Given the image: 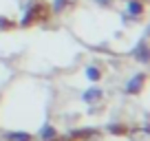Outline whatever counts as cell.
Segmentation results:
<instances>
[{"label":"cell","mask_w":150,"mask_h":141,"mask_svg":"<svg viewBox=\"0 0 150 141\" xmlns=\"http://www.w3.org/2000/svg\"><path fill=\"white\" fill-rule=\"evenodd\" d=\"M146 11V2L144 0H126L124 7V20H139Z\"/></svg>","instance_id":"cell-1"},{"label":"cell","mask_w":150,"mask_h":141,"mask_svg":"<svg viewBox=\"0 0 150 141\" xmlns=\"http://www.w3.org/2000/svg\"><path fill=\"white\" fill-rule=\"evenodd\" d=\"M86 77H88L91 82H99V80H102V68L95 66V64L86 66Z\"/></svg>","instance_id":"cell-6"},{"label":"cell","mask_w":150,"mask_h":141,"mask_svg":"<svg viewBox=\"0 0 150 141\" xmlns=\"http://www.w3.org/2000/svg\"><path fill=\"white\" fill-rule=\"evenodd\" d=\"M102 97H104L102 88H88L86 93H82V99H84L86 104H95V102H99Z\"/></svg>","instance_id":"cell-4"},{"label":"cell","mask_w":150,"mask_h":141,"mask_svg":"<svg viewBox=\"0 0 150 141\" xmlns=\"http://www.w3.org/2000/svg\"><path fill=\"white\" fill-rule=\"evenodd\" d=\"M95 7H102V9H108V7H112V2L115 0H91Z\"/></svg>","instance_id":"cell-8"},{"label":"cell","mask_w":150,"mask_h":141,"mask_svg":"<svg viewBox=\"0 0 150 141\" xmlns=\"http://www.w3.org/2000/svg\"><path fill=\"white\" fill-rule=\"evenodd\" d=\"M5 139L7 141H31V135L29 132H7Z\"/></svg>","instance_id":"cell-7"},{"label":"cell","mask_w":150,"mask_h":141,"mask_svg":"<svg viewBox=\"0 0 150 141\" xmlns=\"http://www.w3.org/2000/svg\"><path fill=\"white\" fill-rule=\"evenodd\" d=\"M13 27V22H11L9 18H0V31H5V29H11Z\"/></svg>","instance_id":"cell-9"},{"label":"cell","mask_w":150,"mask_h":141,"mask_svg":"<svg viewBox=\"0 0 150 141\" xmlns=\"http://www.w3.org/2000/svg\"><path fill=\"white\" fill-rule=\"evenodd\" d=\"M144 82H146V73H137V75H132L130 80H128V84H126V95L139 93L141 86H144Z\"/></svg>","instance_id":"cell-3"},{"label":"cell","mask_w":150,"mask_h":141,"mask_svg":"<svg viewBox=\"0 0 150 141\" xmlns=\"http://www.w3.org/2000/svg\"><path fill=\"white\" fill-rule=\"evenodd\" d=\"M130 55L135 57L137 62H141V64H148V57H150V51H148V40H146V35L139 40V42L132 47Z\"/></svg>","instance_id":"cell-2"},{"label":"cell","mask_w":150,"mask_h":141,"mask_svg":"<svg viewBox=\"0 0 150 141\" xmlns=\"http://www.w3.org/2000/svg\"><path fill=\"white\" fill-rule=\"evenodd\" d=\"M55 137H57V132H55V128H53L51 123L42 126V130H40V139L42 141H55Z\"/></svg>","instance_id":"cell-5"},{"label":"cell","mask_w":150,"mask_h":141,"mask_svg":"<svg viewBox=\"0 0 150 141\" xmlns=\"http://www.w3.org/2000/svg\"><path fill=\"white\" fill-rule=\"evenodd\" d=\"M124 128L122 126H115V123H112V126H108V132H122Z\"/></svg>","instance_id":"cell-10"}]
</instances>
